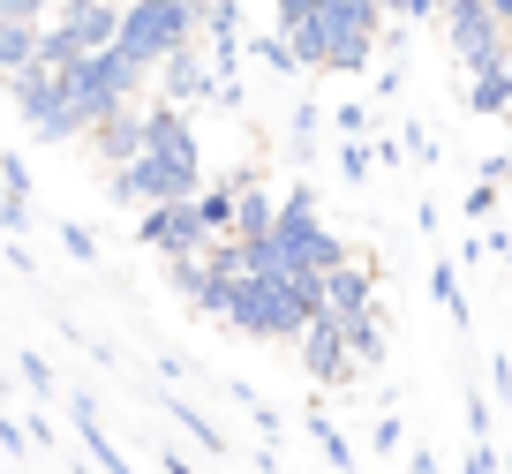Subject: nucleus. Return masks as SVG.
<instances>
[{
	"mask_svg": "<svg viewBox=\"0 0 512 474\" xmlns=\"http://www.w3.org/2000/svg\"><path fill=\"white\" fill-rule=\"evenodd\" d=\"M317 316V279H294V271H241L234 294H226L219 324L249 339H302V324Z\"/></svg>",
	"mask_w": 512,
	"mask_h": 474,
	"instance_id": "obj_1",
	"label": "nucleus"
},
{
	"mask_svg": "<svg viewBox=\"0 0 512 474\" xmlns=\"http://www.w3.org/2000/svg\"><path fill=\"white\" fill-rule=\"evenodd\" d=\"M61 91H68V113L91 128V121H106V113H121V106H144L151 68H136L128 53L106 46V53H83L76 68H61Z\"/></svg>",
	"mask_w": 512,
	"mask_h": 474,
	"instance_id": "obj_2",
	"label": "nucleus"
},
{
	"mask_svg": "<svg viewBox=\"0 0 512 474\" xmlns=\"http://www.w3.org/2000/svg\"><path fill=\"white\" fill-rule=\"evenodd\" d=\"M196 46V8L189 0H121V31L113 53H128L136 68H159L166 53Z\"/></svg>",
	"mask_w": 512,
	"mask_h": 474,
	"instance_id": "obj_3",
	"label": "nucleus"
},
{
	"mask_svg": "<svg viewBox=\"0 0 512 474\" xmlns=\"http://www.w3.org/2000/svg\"><path fill=\"white\" fill-rule=\"evenodd\" d=\"M8 106H16V121L31 128L38 143H68V136H83V121L68 113V91H61V68H16L8 76Z\"/></svg>",
	"mask_w": 512,
	"mask_h": 474,
	"instance_id": "obj_4",
	"label": "nucleus"
},
{
	"mask_svg": "<svg viewBox=\"0 0 512 474\" xmlns=\"http://www.w3.org/2000/svg\"><path fill=\"white\" fill-rule=\"evenodd\" d=\"M445 46H452V61L467 68V76H490L497 61H505V46H512V31L482 8V0H445Z\"/></svg>",
	"mask_w": 512,
	"mask_h": 474,
	"instance_id": "obj_5",
	"label": "nucleus"
},
{
	"mask_svg": "<svg viewBox=\"0 0 512 474\" xmlns=\"http://www.w3.org/2000/svg\"><path fill=\"white\" fill-rule=\"evenodd\" d=\"M136 241H144L151 256H204L211 249V234H204V219H196V204H144L136 211Z\"/></svg>",
	"mask_w": 512,
	"mask_h": 474,
	"instance_id": "obj_6",
	"label": "nucleus"
},
{
	"mask_svg": "<svg viewBox=\"0 0 512 474\" xmlns=\"http://www.w3.org/2000/svg\"><path fill=\"white\" fill-rule=\"evenodd\" d=\"M302 369H309V384H347L354 377V354H347V332H339L332 316H309L302 324Z\"/></svg>",
	"mask_w": 512,
	"mask_h": 474,
	"instance_id": "obj_7",
	"label": "nucleus"
},
{
	"mask_svg": "<svg viewBox=\"0 0 512 474\" xmlns=\"http://www.w3.org/2000/svg\"><path fill=\"white\" fill-rule=\"evenodd\" d=\"M362 309H377V271L347 256L339 271H324V279H317V316L347 324V316H362Z\"/></svg>",
	"mask_w": 512,
	"mask_h": 474,
	"instance_id": "obj_8",
	"label": "nucleus"
},
{
	"mask_svg": "<svg viewBox=\"0 0 512 474\" xmlns=\"http://www.w3.org/2000/svg\"><path fill=\"white\" fill-rule=\"evenodd\" d=\"M151 76H159V98H166V106H181V113H189L196 98H211V83H219V76H211V53H204V46L166 53Z\"/></svg>",
	"mask_w": 512,
	"mask_h": 474,
	"instance_id": "obj_9",
	"label": "nucleus"
},
{
	"mask_svg": "<svg viewBox=\"0 0 512 474\" xmlns=\"http://www.w3.org/2000/svg\"><path fill=\"white\" fill-rule=\"evenodd\" d=\"M46 23H61L76 38V53H106L113 31H121V0H61Z\"/></svg>",
	"mask_w": 512,
	"mask_h": 474,
	"instance_id": "obj_10",
	"label": "nucleus"
},
{
	"mask_svg": "<svg viewBox=\"0 0 512 474\" xmlns=\"http://www.w3.org/2000/svg\"><path fill=\"white\" fill-rule=\"evenodd\" d=\"M83 143H91V158L98 166H128V158L144 151V106H121V113H106V121H91L83 128Z\"/></svg>",
	"mask_w": 512,
	"mask_h": 474,
	"instance_id": "obj_11",
	"label": "nucleus"
},
{
	"mask_svg": "<svg viewBox=\"0 0 512 474\" xmlns=\"http://www.w3.org/2000/svg\"><path fill=\"white\" fill-rule=\"evenodd\" d=\"M226 181H234V226H226V241H264V234H272V219H279V196L264 189L249 166L226 174Z\"/></svg>",
	"mask_w": 512,
	"mask_h": 474,
	"instance_id": "obj_12",
	"label": "nucleus"
},
{
	"mask_svg": "<svg viewBox=\"0 0 512 474\" xmlns=\"http://www.w3.org/2000/svg\"><path fill=\"white\" fill-rule=\"evenodd\" d=\"M339 332H347V354H354V369H377V362H384V316H377V309L347 316Z\"/></svg>",
	"mask_w": 512,
	"mask_h": 474,
	"instance_id": "obj_13",
	"label": "nucleus"
},
{
	"mask_svg": "<svg viewBox=\"0 0 512 474\" xmlns=\"http://www.w3.org/2000/svg\"><path fill=\"white\" fill-rule=\"evenodd\" d=\"M159 407H166V414H174V422H181V429H189V437H196V444H204V452H226V437H219V422H204V407H189V399H181V392H166V399H159Z\"/></svg>",
	"mask_w": 512,
	"mask_h": 474,
	"instance_id": "obj_14",
	"label": "nucleus"
},
{
	"mask_svg": "<svg viewBox=\"0 0 512 474\" xmlns=\"http://www.w3.org/2000/svg\"><path fill=\"white\" fill-rule=\"evenodd\" d=\"M31 53H38V23H0V76L31 68Z\"/></svg>",
	"mask_w": 512,
	"mask_h": 474,
	"instance_id": "obj_15",
	"label": "nucleus"
},
{
	"mask_svg": "<svg viewBox=\"0 0 512 474\" xmlns=\"http://www.w3.org/2000/svg\"><path fill=\"white\" fill-rule=\"evenodd\" d=\"M467 106H475V113H512V106H505V83H497V68H490V76H467Z\"/></svg>",
	"mask_w": 512,
	"mask_h": 474,
	"instance_id": "obj_16",
	"label": "nucleus"
},
{
	"mask_svg": "<svg viewBox=\"0 0 512 474\" xmlns=\"http://www.w3.org/2000/svg\"><path fill=\"white\" fill-rule=\"evenodd\" d=\"M16 377L31 384L38 399H53V362H46V354H38V347H23V354H16Z\"/></svg>",
	"mask_w": 512,
	"mask_h": 474,
	"instance_id": "obj_17",
	"label": "nucleus"
},
{
	"mask_svg": "<svg viewBox=\"0 0 512 474\" xmlns=\"http://www.w3.org/2000/svg\"><path fill=\"white\" fill-rule=\"evenodd\" d=\"M256 61H264V68H279V76H294V46H287L279 31H264V38H256Z\"/></svg>",
	"mask_w": 512,
	"mask_h": 474,
	"instance_id": "obj_18",
	"label": "nucleus"
},
{
	"mask_svg": "<svg viewBox=\"0 0 512 474\" xmlns=\"http://www.w3.org/2000/svg\"><path fill=\"white\" fill-rule=\"evenodd\" d=\"M53 0H0V23H46Z\"/></svg>",
	"mask_w": 512,
	"mask_h": 474,
	"instance_id": "obj_19",
	"label": "nucleus"
},
{
	"mask_svg": "<svg viewBox=\"0 0 512 474\" xmlns=\"http://www.w3.org/2000/svg\"><path fill=\"white\" fill-rule=\"evenodd\" d=\"M61 241H68V256H76V264H98V241L83 234V226H61Z\"/></svg>",
	"mask_w": 512,
	"mask_h": 474,
	"instance_id": "obj_20",
	"label": "nucleus"
},
{
	"mask_svg": "<svg viewBox=\"0 0 512 474\" xmlns=\"http://www.w3.org/2000/svg\"><path fill=\"white\" fill-rule=\"evenodd\" d=\"M339 174H347V181L369 174V151H362V143H347V151H339Z\"/></svg>",
	"mask_w": 512,
	"mask_h": 474,
	"instance_id": "obj_21",
	"label": "nucleus"
},
{
	"mask_svg": "<svg viewBox=\"0 0 512 474\" xmlns=\"http://www.w3.org/2000/svg\"><path fill=\"white\" fill-rule=\"evenodd\" d=\"M400 16H407V23H430V16H445V0H407Z\"/></svg>",
	"mask_w": 512,
	"mask_h": 474,
	"instance_id": "obj_22",
	"label": "nucleus"
},
{
	"mask_svg": "<svg viewBox=\"0 0 512 474\" xmlns=\"http://www.w3.org/2000/svg\"><path fill=\"white\" fill-rule=\"evenodd\" d=\"M0 444H8V452H23V444H31V429H23V422H8V414H0Z\"/></svg>",
	"mask_w": 512,
	"mask_h": 474,
	"instance_id": "obj_23",
	"label": "nucleus"
},
{
	"mask_svg": "<svg viewBox=\"0 0 512 474\" xmlns=\"http://www.w3.org/2000/svg\"><path fill=\"white\" fill-rule=\"evenodd\" d=\"M159 467H166V474H196V467H189V452H159Z\"/></svg>",
	"mask_w": 512,
	"mask_h": 474,
	"instance_id": "obj_24",
	"label": "nucleus"
},
{
	"mask_svg": "<svg viewBox=\"0 0 512 474\" xmlns=\"http://www.w3.org/2000/svg\"><path fill=\"white\" fill-rule=\"evenodd\" d=\"M497 83H505V106H512V46H505V61H497Z\"/></svg>",
	"mask_w": 512,
	"mask_h": 474,
	"instance_id": "obj_25",
	"label": "nucleus"
},
{
	"mask_svg": "<svg viewBox=\"0 0 512 474\" xmlns=\"http://www.w3.org/2000/svg\"><path fill=\"white\" fill-rule=\"evenodd\" d=\"M377 8H384V16H400V8H407V0H377Z\"/></svg>",
	"mask_w": 512,
	"mask_h": 474,
	"instance_id": "obj_26",
	"label": "nucleus"
},
{
	"mask_svg": "<svg viewBox=\"0 0 512 474\" xmlns=\"http://www.w3.org/2000/svg\"><path fill=\"white\" fill-rule=\"evenodd\" d=\"M256 467H264V474H287V467H279V459H256Z\"/></svg>",
	"mask_w": 512,
	"mask_h": 474,
	"instance_id": "obj_27",
	"label": "nucleus"
},
{
	"mask_svg": "<svg viewBox=\"0 0 512 474\" xmlns=\"http://www.w3.org/2000/svg\"><path fill=\"white\" fill-rule=\"evenodd\" d=\"M0 407H8V369H0Z\"/></svg>",
	"mask_w": 512,
	"mask_h": 474,
	"instance_id": "obj_28",
	"label": "nucleus"
},
{
	"mask_svg": "<svg viewBox=\"0 0 512 474\" xmlns=\"http://www.w3.org/2000/svg\"><path fill=\"white\" fill-rule=\"evenodd\" d=\"M76 474H91V467H76Z\"/></svg>",
	"mask_w": 512,
	"mask_h": 474,
	"instance_id": "obj_29",
	"label": "nucleus"
},
{
	"mask_svg": "<svg viewBox=\"0 0 512 474\" xmlns=\"http://www.w3.org/2000/svg\"><path fill=\"white\" fill-rule=\"evenodd\" d=\"M53 8H61V0H53Z\"/></svg>",
	"mask_w": 512,
	"mask_h": 474,
	"instance_id": "obj_30",
	"label": "nucleus"
},
{
	"mask_svg": "<svg viewBox=\"0 0 512 474\" xmlns=\"http://www.w3.org/2000/svg\"><path fill=\"white\" fill-rule=\"evenodd\" d=\"M505 181H512V174H505Z\"/></svg>",
	"mask_w": 512,
	"mask_h": 474,
	"instance_id": "obj_31",
	"label": "nucleus"
}]
</instances>
